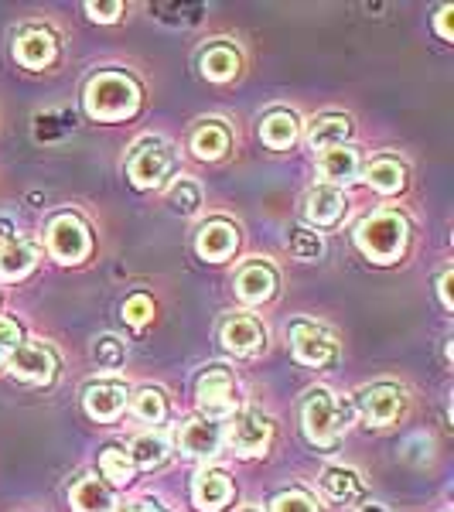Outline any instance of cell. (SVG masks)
I'll list each match as a JSON object with an SVG mask.
<instances>
[{
  "label": "cell",
  "instance_id": "31",
  "mask_svg": "<svg viewBox=\"0 0 454 512\" xmlns=\"http://www.w3.org/2000/svg\"><path fill=\"white\" fill-rule=\"evenodd\" d=\"M291 253L297 256V260H318V256L325 253V243H321V236L311 233V229H294Z\"/></svg>",
  "mask_w": 454,
  "mask_h": 512
},
{
  "label": "cell",
  "instance_id": "43",
  "mask_svg": "<svg viewBox=\"0 0 454 512\" xmlns=\"http://www.w3.org/2000/svg\"><path fill=\"white\" fill-rule=\"evenodd\" d=\"M239 512H260V509H253V506H246V509H239Z\"/></svg>",
  "mask_w": 454,
  "mask_h": 512
},
{
  "label": "cell",
  "instance_id": "5",
  "mask_svg": "<svg viewBox=\"0 0 454 512\" xmlns=\"http://www.w3.org/2000/svg\"><path fill=\"white\" fill-rule=\"evenodd\" d=\"M168 168H171V151L161 140H147V144H140L134 151V158H130V181L137 188H158L164 175H168Z\"/></svg>",
  "mask_w": 454,
  "mask_h": 512
},
{
  "label": "cell",
  "instance_id": "36",
  "mask_svg": "<svg viewBox=\"0 0 454 512\" xmlns=\"http://www.w3.org/2000/svg\"><path fill=\"white\" fill-rule=\"evenodd\" d=\"M274 512H318V506L304 492H280L274 499Z\"/></svg>",
  "mask_w": 454,
  "mask_h": 512
},
{
  "label": "cell",
  "instance_id": "12",
  "mask_svg": "<svg viewBox=\"0 0 454 512\" xmlns=\"http://www.w3.org/2000/svg\"><path fill=\"white\" fill-rule=\"evenodd\" d=\"M233 495V482L226 472H198L192 482V499L202 512H219Z\"/></svg>",
  "mask_w": 454,
  "mask_h": 512
},
{
  "label": "cell",
  "instance_id": "2",
  "mask_svg": "<svg viewBox=\"0 0 454 512\" xmlns=\"http://www.w3.org/2000/svg\"><path fill=\"white\" fill-rule=\"evenodd\" d=\"M352 414H356L352 403L335 400L328 390H315L304 400V434H308V441L318 444V448H332L338 441V434L349 427Z\"/></svg>",
  "mask_w": 454,
  "mask_h": 512
},
{
  "label": "cell",
  "instance_id": "11",
  "mask_svg": "<svg viewBox=\"0 0 454 512\" xmlns=\"http://www.w3.org/2000/svg\"><path fill=\"white\" fill-rule=\"evenodd\" d=\"M359 410L369 424L383 427V424H393L396 414L403 410V393L396 386H373L359 396Z\"/></svg>",
  "mask_w": 454,
  "mask_h": 512
},
{
  "label": "cell",
  "instance_id": "14",
  "mask_svg": "<svg viewBox=\"0 0 454 512\" xmlns=\"http://www.w3.org/2000/svg\"><path fill=\"white\" fill-rule=\"evenodd\" d=\"M236 229L229 222H205L198 229V239H195V250L202 260H226L229 253L236 250Z\"/></svg>",
  "mask_w": 454,
  "mask_h": 512
},
{
  "label": "cell",
  "instance_id": "30",
  "mask_svg": "<svg viewBox=\"0 0 454 512\" xmlns=\"http://www.w3.org/2000/svg\"><path fill=\"white\" fill-rule=\"evenodd\" d=\"M93 355L103 369H120L123 362H127V345H123L117 335H103V338H96Z\"/></svg>",
  "mask_w": 454,
  "mask_h": 512
},
{
  "label": "cell",
  "instance_id": "25",
  "mask_svg": "<svg viewBox=\"0 0 454 512\" xmlns=\"http://www.w3.org/2000/svg\"><path fill=\"white\" fill-rule=\"evenodd\" d=\"M366 181L376 188V192L393 195V192H400V188H403V181H407V171H403V164H400V161L379 158V161L369 164Z\"/></svg>",
  "mask_w": 454,
  "mask_h": 512
},
{
  "label": "cell",
  "instance_id": "41",
  "mask_svg": "<svg viewBox=\"0 0 454 512\" xmlns=\"http://www.w3.org/2000/svg\"><path fill=\"white\" fill-rule=\"evenodd\" d=\"M120 512H161V509H151V506H144V502H134V506H123Z\"/></svg>",
  "mask_w": 454,
  "mask_h": 512
},
{
  "label": "cell",
  "instance_id": "8",
  "mask_svg": "<svg viewBox=\"0 0 454 512\" xmlns=\"http://www.w3.org/2000/svg\"><path fill=\"white\" fill-rule=\"evenodd\" d=\"M233 376L222 366L209 369V373L198 376V407L209 414V420L233 414Z\"/></svg>",
  "mask_w": 454,
  "mask_h": 512
},
{
  "label": "cell",
  "instance_id": "37",
  "mask_svg": "<svg viewBox=\"0 0 454 512\" xmlns=\"http://www.w3.org/2000/svg\"><path fill=\"white\" fill-rule=\"evenodd\" d=\"M86 11L93 14V21H117L123 4H120V0H113V4H86Z\"/></svg>",
  "mask_w": 454,
  "mask_h": 512
},
{
  "label": "cell",
  "instance_id": "29",
  "mask_svg": "<svg viewBox=\"0 0 454 512\" xmlns=\"http://www.w3.org/2000/svg\"><path fill=\"white\" fill-rule=\"evenodd\" d=\"M99 468H103V475L113 485H127L134 478V465H130V458L120 448H106L103 458H99Z\"/></svg>",
  "mask_w": 454,
  "mask_h": 512
},
{
  "label": "cell",
  "instance_id": "9",
  "mask_svg": "<svg viewBox=\"0 0 454 512\" xmlns=\"http://www.w3.org/2000/svg\"><path fill=\"white\" fill-rule=\"evenodd\" d=\"M11 373L24 383H48L55 376V359L41 345H18L11 352Z\"/></svg>",
  "mask_w": 454,
  "mask_h": 512
},
{
  "label": "cell",
  "instance_id": "34",
  "mask_svg": "<svg viewBox=\"0 0 454 512\" xmlns=\"http://www.w3.org/2000/svg\"><path fill=\"white\" fill-rule=\"evenodd\" d=\"M72 127H76V120H72L69 113H41L38 117V137L41 140H55V137L69 134Z\"/></svg>",
  "mask_w": 454,
  "mask_h": 512
},
{
  "label": "cell",
  "instance_id": "1",
  "mask_svg": "<svg viewBox=\"0 0 454 512\" xmlns=\"http://www.w3.org/2000/svg\"><path fill=\"white\" fill-rule=\"evenodd\" d=\"M140 106V89L134 79L120 76V72H99L86 86V113L93 120L117 123L134 117Z\"/></svg>",
  "mask_w": 454,
  "mask_h": 512
},
{
  "label": "cell",
  "instance_id": "23",
  "mask_svg": "<svg viewBox=\"0 0 454 512\" xmlns=\"http://www.w3.org/2000/svg\"><path fill=\"white\" fill-rule=\"evenodd\" d=\"M239 72V55L229 45H216L202 55V76L209 82H226Z\"/></svg>",
  "mask_w": 454,
  "mask_h": 512
},
{
  "label": "cell",
  "instance_id": "15",
  "mask_svg": "<svg viewBox=\"0 0 454 512\" xmlns=\"http://www.w3.org/2000/svg\"><path fill=\"white\" fill-rule=\"evenodd\" d=\"M127 407V390L120 383H96L86 390V414L93 420H117Z\"/></svg>",
  "mask_w": 454,
  "mask_h": 512
},
{
  "label": "cell",
  "instance_id": "42",
  "mask_svg": "<svg viewBox=\"0 0 454 512\" xmlns=\"http://www.w3.org/2000/svg\"><path fill=\"white\" fill-rule=\"evenodd\" d=\"M359 512H386V506H376V502H373V506H362Z\"/></svg>",
  "mask_w": 454,
  "mask_h": 512
},
{
  "label": "cell",
  "instance_id": "32",
  "mask_svg": "<svg viewBox=\"0 0 454 512\" xmlns=\"http://www.w3.org/2000/svg\"><path fill=\"white\" fill-rule=\"evenodd\" d=\"M134 414H137L140 420H147V424H161V420H164V396H161L158 390L137 393Z\"/></svg>",
  "mask_w": 454,
  "mask_h": 512
},
{
  "label": "cell",
  "instance_id": "3",
  "mask_svg": "<svg viewBox=\"0 0 454 512\" xmlns=\"http://www.w3.org/2000/svg\"><path fill=\"white\" fill-rule=\"evenodd\" d=\"M359 250L376 263L400 260L403 246H407V219L396 212H376V216L362 219L356 229Z\"/></svg>",
  "mask_w": 454,
  "mask_h": 512
},
{
  "label": "cell",
  "instance_id": "22",
  "mask_svg": "<svg viewBox=\"0 0 454 512\" xmlns=\"http://www.w3.org/2000/svg\"><path fill=\"white\" fill-rule=\"evenodd\" d=\"M72 509L76 512H113V492L99 478H82L72 489Z\"/></svg>",
  "mask_w": 454,
  "mask_h": 512
},
{
  "label": "cell",
  "instance_id": "13",
  "mask_svg": "<svg viewBox=\"0 0 454 512\" xmlns=\"http://www.w3.org/2000/svg\"><path fill=\"white\" fill-rule=\"evenodd\" d=\"M222 345H226L229 352H236V355L257 352L260 345H263V328H260V321H257V318H250V315L229 318L226 325H222Z\"/></svg>",
  "mask_w": 454,
  "mask_h": 512
},
{
  "label": "cell",
  "instance_id": "16",
  "mask_svg": "<svg viewBox=\"0 0 454 512\" xmlns=\"http://www.w3.org/2000/svg\"><path fill=\"white\" fill-rule=\"evenodd\" d=\"M277 287V274L267 267V263H250V267L239 270L236 277V294L243 297L246 304H260L274 294Z\"/></svg>",
  "mask_w": 454,
  "mask_h": 512
},
{
  "label": "cell",
  "instance_id": "27",
  "mask_svg": "<svg viewBox=\"0 0 454 512\" xmlns=\"http://www.w3.org/2000/svg\"><path fill=\"white\" fill-rule=\"evenodd\" d=\"M168 458V441L161 434H140L130 441V465L140 468H154Z\"/></svg>",
  "mask_w": 454,
  "mask_h": 512
},
{
  "label": "cell",
  "instance_id": "26",
  "mask_svg": "<svg viewBox=\"0 0 454 512\" xmlns=\"http://www.w3.org/2000/svg\"><path fill=\"white\" fill-rule=\"evenodd\" d=\"M349 130H352V123L345 117H321L315 127H311L308 140L315 151H328V147H342L345 137H349Z\"/></svg>",
  "mask_w": 454,
  "mask_h": 512
},
{
  "label": "cell",
  "instance_id": "33",
  "mask_svg": "<svg viewBox=\"0 0 454 512\" xmlns=\"http://www.w3.org/2000/svg\"><path fill=\"white\" fill-rule=\"evenodd\" d=\"M171 205H175L181 216H192V212H198V205H202V195H198V188L192 181L181 178L178 185L171 188Z\"/></svg>",
  "mask_w": 454,
  "mask_h": 512
},
{
  "label": "cell",
  "instance_id": "44",
  "mask_svg": "<svg viewBox=\"0 0 454 512\" xmlns=\"http://www.w3.org/2000/svg\"><path fill=\"white\" fill-rule=\"evenodd\" d=\"M0 362H4V349H0Z\"/></svg>",
  "mask_w": 454,
  "mask_h": 512
},
{
  "label": "cell",
  "instance_id": "35",
  "mask_svg": "<svg viewBox=\"0 0 454 512\" xmlns=\"http://www.w3.org/2000/svg\"><path fill=\"white\" fill-rule=\"evenodd\" d=\"M151 315H154V304H151V297H144V294H134L127 304H123V321H127V325H134V328L147 325Z\"/></svg>",
  "mask_w": 454,
  "mask_h": 512
},
{
  "label": "cell",
  "instance_id": "7",
  "mask_svg": "<svg viewBox=\"0 0 454 512\" xmlns=\"http://www.w3.org/2000/svg\"><path fill=\"white\" fill-rule=\"evenodd\" d=\"M229 444L246 458L263 454V448L270 444V420L257 410H239L233 424H229Z\"/></svg>",
  "mask_w": 454,
  "mask_h": 512
},
{
  "label": "cell",
  "instance_id": "39",
  "mask_svg": "<svg viewBox=\"0 0 454 512\" xmlns=\"http://www.w3.org/2000/svg\"><path fill=\"white\" fill-rule=\"evenodd\" d=\"M451 18H454V7H441V14H437V31H441V38H444V41H451V38H454Z\"/></svg>",
  "mask_w": 454,
  "mask_h": 512
},
{
  "label": "cell",
  "instance_id": "17",
  "mask_svg": "<svg viewBox=\"0 0 454 512\" xmlns=\"http://www.w3.org/2000/svg\"><path fill=\"white\" fill-rule=\"evenodd\" d=\"M342 212H345V198L338 188H315L308 195V205H304V216H308V222H315L318 229L335 226L342 219Z\"/></svg>",
  "mask_w": 454,
  "mask_h": 512
},
{
  "label": "cell",
  "instance_id": "20",
  "mask_svg": "<svg viewBox=\"0 0 454 512\" xmlns=\"http://www.w3.org/2000/svg\"><path fill=\"white\" fill-rule=\"evenodd\" d=\"M192 151H195V158H202V161H219L222 154L229 151V130L216 120L202 123L192 134Z\"/></svg>",
  "mask_w": 454,
  "mask_h": 512
},
{
  "label": "cell",
  "instance_id": "38",
  "mask_svg": "<svg viewBox=\"0 0 454 512\" xmlns=\"http://www.w3.org/2000/svg\"><path fill=\"white\" fill-rule=\"evenodd\" d=\"M18 342H21V332H18V325L14 321H7V318H0V349H18Z\"/></svg>",
  "mask_w": 454,
  "mask_h": 512
},
{
  "label": "cell",
  "instance_id": "28",
  "mask_svg": "<svg viewBox=\"0 0 454 512\" xmlns=\"http://www.w3.org/2000/svg\"><path fill=\"white\" fill-rule=\"evenodd\" d=\"M35 267V250L28 243H7L0 250V277L4 280H18Z\"/></svg>",
  "mask_w": 454,
  "mask_h": 512
},
{
  "label": "cell",
  "instance_id": "4",
  "mask_svg": "<svg viewBox=\"0 0 454 512\" xmlns=\"http://www.w3.org/2000/svg\"><path fill=\"white\" fill-rule=\"evenodd\" d=\"M48 250L62 263H79L89 256V229L76 216H59L48 226Z\"/></svg>",
  "mask_w": 454,
  "mask_h": 512
},
{
  "label": "cell",
  "instance_id": "21",
  "mask_svg": "<svg viewBox=\"0 0 454 512\" xmlns=\"http://www.w3.org/2000/svg\"><path fill=\"white\" fill-rule=\"evenodd\" d=\"M321 175L328 181H335V185H345V181H352L359 175V154L345 144L328 147V151L321 154Z\"/></svg>",
  "mask_w": 454,
  "mask_h": 512
},
{
  "label": "cell",
  "instance_id": "18",
  "mask_svg": "<svg viewBox=\"0 0 454 512\" xmlns=\"http://www.w3.org/2000/svg\"><path fill=\"white\" fill-rule=\"evenodd\" d=\"M14 55H18L24 69H45L55 59V38L48 31H24L18 45H14Z\"/></svg>",
  "mask_w": 454,
  "mask_h": 512
},
{
  "label": "cell",
  "instance_id": "24",
  "mask_svg": "<svg viewBox=\"0 0 454 512\" xmlns=\"http://www.w3.org/2000/svg\"><path fill=\"white\" fill-rule=\"evenodd\" d=\"M260 137L267 147H274V151H284V147H291L297 140V120L291 117V113H270L267 120H263L260 127Z\"/></svg>",
  "mask_w": 454,
  "mask_h": 512
},
{
  "label": "cell",
  "instance_id": "19",
  "mask_svg": "<svg viewBox=\"0 0 454 512\" xmlns=\"http://www.w3.org/2000/svg\"><path fill=\"white\" fill-rule=\"evenodd\" d=\"M321 492L332 502H338V506H349V502H356L362 495V478L352 468H328L321 475Z\"/></svg>",
  "mask_w": 454,
  "mask_h": 512
},
{
  "label": "cell",
  "instance_id": "6",
  "mask_svg": "<svg viewBox=\"0 0 454 512\" xmlns=\"http://www.w3.org/2000/svg\"><path fill=\"white\" fill-rule=\"evenodd\" d=\"M291 342H294V355L304 366H328L335 359L338 345L328 332H321L318 325H308V321H297L291 328Z\"/></svg>",
  "mask_w": 454,
  "mask_h": 512
},
{
  "label": "cell",
  "instance_id": "40",
  "mask_svg": "<svg viewBox=\"0 0 454 512\" xmlns=\"http://www.w3.org/2000/svg\"><path fill=\"white\" fill-rule=\"evenodd\" d=\"M441 301H444V308H448V311L454 308V301H451V270L441 277Z\"/></svg>",
  "mask_w": 454,
  "mask_h": 512
},
{
  "label": "cell",
  "instance_id": "10",
  "mask_svg": "<svg viewBox=\"0 0 454 512\" xmlns=\"http://www.w3.org/2000/svg\"><path fill=\"white\" fill-rule=\"evenodd\" d=\"M178 444L188 458H212V454H219L222 427L216 420H188L178 434Z\"/></svg>",
  "mask_w": 454,
  "mask_h": 512
}]
</instances>
